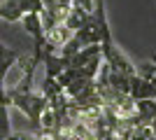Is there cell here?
Here are the masks:
<instances>
[{
  "label": "cell",
  "mask_w": 156,
  "mask_h": 140,
  "mask_svg": "<svg viewBox=\"0 0 156 140\" xmlns=\"http://www.w3.org/2000/svg\"><path fill=\"white\" fill-rule=\"evenodd\" d=\"M7 98H9V105L19 107L35 126L40 124V117H42V112L49 105L44 96L35 93V91H7Z\"/></svg>",
  "instance_id": "1"
},
{
  "label": "cell",
  "mask_w": 156,
  "mask_h": 140,
  "mask_svg": "<svg viewBox=\"0 0 156 140\" xmlns=\"http://www.w3.org/2000/svg\"><path fill=\"white\" fill-rule=\"evenodd\" d=\"M135 75L140 77V80H144L147 84L156 87V63L154 61H144V63L135 66Z\"/></svg>",
  "instance_id": "5"
},
{
  "label": "cell",
  "mask_w": 156,
  "mask_h": 140,
  "mask_svg": "<svg viewBox=\"0 0 156 140\" xmlns=\"http://www.w3.org/2000/svg\"><path fill=\"white\" fill-rule=\"evenodd\" d=\"M26 33L33 38V45H44V28H42V16L40 14H26L21 19Z\"/></svg>",
  "instance_id": "4"
},
{
  "label": "cell",
  "mask_w": 156,
  "mask_h": 140,
  "mask_svg": "<svg viewBox=\"0 0 156 140\" xmlns=\"http://www.w3.org/2000/svg\"><path fill=\"white\" fill-rule=\"evenodd\" d=\"M14 5L19 7V12L26 16V14H42L44 5L42 0H14Z\"/></svg>",
  "instance_id": "8"
},
{
  "label": "cell",
  "mask_w": 156,
  "mask_h": 140,
  "mask_svg": "<svg viewBox=\"0 0 156 140\" xmlns=\"http://www.w3.org/2000/svg\"><path fill=\"white\" fill-rule=\"evenodd\" d=\"M9 135V100H0V140H7Z\"/></svg>",
  "instance_id": "7"
},
{
  "label": "cell",
  "mask_w": 156,
  "mask_h": 140,
  "mask_svg": "<svg viewBox=\"0 0 156 140\" xmlns=\"http://www.w3.org/2000/svg\"><path fill=\"white\" fill-rule=\"evenodd\" d=\"M128 96L133 100H156V87H151L144 80H140L137 75H133L128 82Z\"/></svg>",
  "instance_id": "3"
},
{
  "label": "cell",
  "mask_w": 156,
  "mask_h": 140,
  "mask_svg": "<svg viewBox=\"0 0 156 140\" xmlns=\"http://www.w3.org/2000/svg\"><path fill=\"white\" fill-rule=\"evenodd\" d=\"M0 19L14 23V21H21V19H23V14L19 12V7L14 5V0H5V2L0 5Z\"/></svg>",
  "instance_id": "6"
},
{
  "label": "cell",
  "mask_w": 156,
  "mask_h": 140,
  "mask_svg": "<svg viewBox=\"0 0 156 140\" xmlns=\"http://www.w3.org/2000/svg\"><path fill=\"white\" fill-rule=\"evenodd\" d=\"M100 52H103V63L110 68L112 73H119V75H124V77H133L135 75V63L114 45L112 38H105L100 42Z\"/></svg>",
  "instance_id": "2"
}]
</instances>
